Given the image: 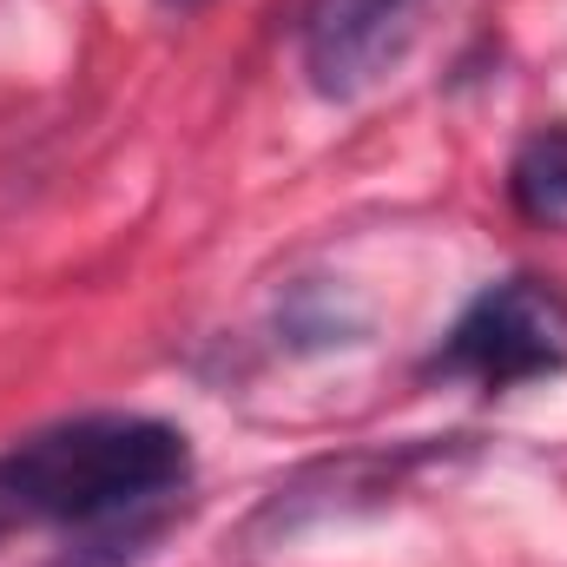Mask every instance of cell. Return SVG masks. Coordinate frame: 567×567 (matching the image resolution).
<instances>
[{"label": "cell", "mask_w": 567, "mask_h": 567, "mask_svg": "<svg viewBox=\"0 0 567 567\" xmlns=\"http://www.w3.org/2000/svg\"><path fill=\"white\" fill-rule=\"evenodd\" d=\"M185 475H192V442L158 416H80L40 429L0 455V535L93 528L106 515L178 495Z\"/></svg>", "instance_id": "6da1fadb"}, {"label": "cell", "mask_w": 567, "mask_h": 567, "mask_svg": "<svg viewBox=\"0 0 567 567\" xmlns=\"http://www.w3.org/2000/svg\"><path fill=\"white\" fill-rule=\"evenodd\" d=\"M442 377H475L488 390L542 383L567 370V297L548 278H502L488 284L435 350Z\"/></svg>", "instance_id": "7a4b0ae2"}, {"label": "cell", "mask_w": 567, "mask_h": 567, "mask_svg": "<svg viewBox=\"0 0 567 567\" xmlns=\"http://www.w3.org/2000/svg\"><path fill=\"white\" fill-rule=\"evenodd\" d=\"M423 0H310L303 13V73L323 100L363 93L416 27Z\"/></svg>", "instance_id": "3957f363"}, {"label": "cell", "mask_w": 567, "mask_h": 567, "mask_svg": "<svg viewBox=\"0 0 567 567\" xmlns=\"http://www.w3.org/2000/svg\"><path fill=\"white\" fill-rule=\"evenodd\" d=\"M178 522H185V502H178V495L145 502V508H126V515H106V522H93V528H73V542H66L47 567H140Z\"/></svg>", "instance_id": "277c9868"}, {"label": "cell", "mask_w": 567, "mask_h": 567, "mask_svg": "<svg viewBox=\"0 0 567 567\" xmlns=\"http://www.w3.org/2000/svg\"><path fill=\"white\" fill-rule=\"evenodd\" d=\"M508 198L528 225L567 231V126H548L535 140H522L508 165Z\"/></svg>", "instance_id": "5b68a950"}, {"label": "cell", "mask_w": 567, "mask_h": 567, "mask_svg": "<svg viewBox=\"0 0 567 567\" xmlns=\"http://www.w3.org/2000/svg\"><path fill=\"white\" fill-rule=\"evenodd\" d=\"M165 7H198V0H165Z\"/></svg>", "instance_id": "8992f818"}]
</instances>
